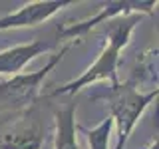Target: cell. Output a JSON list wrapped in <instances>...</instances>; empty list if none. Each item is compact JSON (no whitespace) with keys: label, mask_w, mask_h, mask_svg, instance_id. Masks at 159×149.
I'll return each instance as SVG.
<instances>
[{"label":"cell","mask_w":159,"mask_h":149,"mask_svg":"<svg viewBox=\"0 0 159 149\" xmlns=\"http://www.w3.org/2000/svg\"><path fill=\"white\" fill-rule=\"evenodd\" d=\"M141 16L139 14H129V16H121V18H113L111 22H106V36L107 42L103 50L99 52V56L96 58V62L89 68H86V72H82L78 78H74L72 82L64 84V86L56 88L50 96H74L80 89L89 88L98 82H107L109 86H116L119 82L117 79V64H119V54L121 50L131 42L133 30L137 28Z\"/></svg>","instance_id":"1"},{"label":"cell","mask_w":159,"mask_h":149,"mask_svg":"<svg viewBox=\"0 0 159 149\" xmlns=\"http://www.w3.org/2000/svg\"><path fill=\"white\" fill-rule=\"evenodd\" d=\"M159 96V89L139 92L133 82H117L116 86H109L103 93L96 96L98 99H103L109 109L107 115L111 117V123L116 127V147L113 149H125L129 135H131L135 123L143 111L149 107V103L155 102Z\"/></svg>","instance_id":"2"},{"label":"cell","mask_w":159,"mask_h":149,"mask_svg":"<svg viewBox=\"0 0 159 149\" xmlns=\"http://www.w3.org/2000/svg\"><path fill=\"white\" fill-rule=\"evenodd\" d=\"M74 44L76 42H66L46 62V66L36 70V72L18 74V76H14V78H8V79H4V82H0V103H2V107L10 109V111H24V109H28L38 99L46 76L62 62L64 56L68 54V50L72 48Z\"/></svg>","instance_id":"3"},{"label":"cell","mask_w":159,"mask_h":149,"mask_svg":"<svg viewBox=\"0 0 159 149\" xmlns=\"http://www.w3.org/2000/svg\"><path fill=\"white\" fill-rule=\"evenodd\" d=\"M155 6H157L155 0H113V2H106L96 16H89L76 24H68V26L60 28L56 40L58 42L60 40L78 42V38H84L89 30H93L99 24H106L113 18L129 16V14H139V16L141 14H151L155 10Z\"/></svg>","instance_id":"4"},{"label":"cell","mask_w":159,"mask_h":149,"mask_svg":"<svg viewBox=\"0 0 159 149\" xmlns=\"http://www.w3.org/2000/svg\"><path fill=\"white\" fill-rule=\"evenodd\" d=\"M74 4L72 0H36L20 6L14 12L0 16V32L4 30H18V28H34L50 20L60 10Z\"/></svg>","instance_id":"5"},{"label":"cell","mask_w":159,"mask_h":149,"mask_svg":"<svg viewBox=\"0 0 159 149\" xmlns=\"http://www.w3.org/2000/svg\"><path fill=\"white\" fill-rule=\"evenodd\" d=\"M46 129L38 115L28 113L4 131H0V149H42Z\"/></svg>","instance_id":"6"},{"label":"cell","mask_w":159,"mask_h":149,"mask_svg":"<svg viewBox=\"0 0 159 149\" xmlns=\"http://www.w3.org/2000/svg\"><path fill=\"white\" fill-rule=\"evenodd\" d=\"M60 46L58 40H32L26 44H16L6 50H0V76H18L32 60Z\"/></svg>","instance_id":"7"},{"label":"cell","mask_w":159,"mask_h":149,"mask_svg":"<svg viewBox=\"0 0 159 149\" xmlns=\"http://www.w3.org/2000/svg\"><path fill=\"white\" fill-rule=\"evenodd\" d=\"M56 129H54V149H80L78 145V123L76 103L56 111Z\"/></svg>","instance_id":"8"},{"label":"cell","mask_w":159,"mask_h":149,"mask_svg":"<svg viewBox=\"0 0 159 149\" xmlns=\"http://www.w3.org/2000/svg\"><path fill=\"white\" fill-rule=\"evenodd\" d=\"M78 129L84 133V135H86L89 149H107L113 123H111V117L107 115L106 119H102V123H99V125L92 127V129H89V127H84V125H80Z\"/></svg>","instance_id":"9"},{"label":"cell","mask_w":159,"mask_h":149,"mask_svg":"<svg viewBox=\"0 0 159 149\" xmlns=\"http://www.w3.org/2000/svg\"><path fill=\"white\" fill-rule=\"evenodd\" d=\"M147 149H159V147H157V139H155V141H151V145H149Z\"/></svg>","instance_id":"10"}]
</instances>
